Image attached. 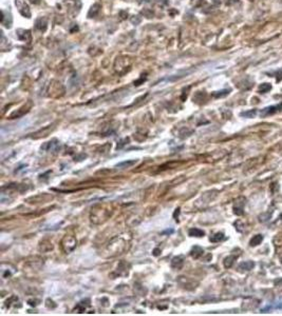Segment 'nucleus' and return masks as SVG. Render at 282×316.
<instances>
[{
	"mask_svg": "<svg viewBox=\"0 0 282 316\" xmlns=\"http://www.w3.org/2000/svg\"><path fill=\"white\" fill-rule=\"evenodd\" d=\"M16 6L19 9V13H20L23 17L30 18L31 17V11H30V7L26 2H23L22 0H16Z\"/></svg>",
	"mask_w": 282,
	"mask_h": 316,
	"instance_id": "2",
	"label": "nucleus"
},
{
	"mask_svg": "<svg viewBox=\"0 0 282 316\" xmlns=\"http://www.w3.org/2000/svg\"><path fill=\"white\" fill-rule=\"evenodd\" d=\"M131 22L137 26V24H138L141 22V17L140 16H133L132 18H131Z\"/></svg>",
	"mask_w": 282,
	"mask_h": 316,
	"instance_id": "19",
	"label": "nucleus"
},
{
	"mask_svg": "<svg viewBox=\"0 0 282 316\" xmlns=\"http://www.w3.org/2000/svg\"><path fill=\"white\" fill-rule=\"evenodd\" d=\"M203 253H204L203 249L200 248V247H198V246H195L194 248H192V250L190 251V255H191L192 257L195 258V259L201 257V256L203 255Z\"/></svg>",
	"mask_w": 282,
	"mask_h": 316,
	"instance_id": "10",
	"label": "nucleus"
},
{
	"mask_svg": "<svg viewBox=\"0 0 282 316\" xmlns=\"http://www.w3.org/2000/svg\"><path fill=\"white\" fill-rule=\"evenodd\" d=\"M237 259V256H228V257H226L224 259V261H223V263H224V267L225 268H231V267L234 265V263H235V260Z\"/></svg>",
	"mask_w": 282,
	"mask_h": 316,
	"instance_id": "14",
	"label": "nucleus"
},
{
	"mask_svg": "<svg viewBox=\"0 0 282 316\" xmlns=\"http://www.w3.org/2000/svg\"><path fill=\"white\" fill-rule=\"evenodd\" d=\"M256 115H257V110H256V109H253V110H248V111H246V112H242L241 113V116H243V117H246V118H254Z\"/></svg>",
	"mask_w": 282,
	"mask_h": 316,
	"instance_id": "16",
	"label": "nucleus"
},
{
	"mask_svg": "<svg viewBox=\"0 0 282 316\" xmlns=\"http://www.w3.org/2000/svg\"><path fill=\"white\" fill-rule=\"evenodd\" d=\"M30 1H31L32 3H34V4H38L39 2H40V0H30Z\"/></svg>",
	"mask_w": 282,
	"mask_h": 316,
	"instance_id": "22",
	"label": "nucleus"
},
{
	"mask_svg": "<svg viewBox=\"0 0 282 316\" xmlns=\"http://www.w3.org/2000/svg\"><path fill=\"white\" fill-rule=\"evenodd\" d=\"M279 111H282V103L277 105H271V107L263 109V110L261 111V116H268V115L275 114L276 112H279Z\"/></svg>",
	"mask_w": 282,
	"mask_h": 316,
	"instance_id": "3",
	"label": "nucleus"
},
{
	"mask_svg": "<svg viewBox=\"0 0 282 316\" xmlns=\"http://www.w3.org/2000/svg\"><path fill=\"white\" fill-rule=\"evenodd\" d=\"M35 26L37 30L44 32L47 30V26H48V19L44 18V17H40V18H38L36 20Z\"/></svg>",
	"mask_w": 282,
	"mask_h": 316,
	"instance_id": "6",
	"label": "nucleus"
},
{
	"mask_svg": "<svg viewBox=\"0 0 282 316\" xmlns=\"http://www.w3.org/2000/svg\"><path fill=\"white\" fill-rule=\"evenodd\" d=\"M100 10V4H98V3L93 4V6H91V9L89 10L88 17H89V18H93V17H95L96 15L98 14Z\"/></svg>",
	"mask_w": 282,
	"mask_h": 316,
	"instance_id": "9",
	"label": "nucleus"
},
{
	"mask_svg": "<svg viewBox=\"0 0 282 316\" xmlns=\"http://www.w3.org/2000/svg\"><path fill=\"white\" fill-rule=\"evenodd\" d=\"M236 2H238V0H229L228 3H229V4H232V3H236Z\"/></svg>",
	"mask_w": 282,
	"mask_h": 316,
	"instance_id": "23",
	"label": "nucleus"
},
{
	"mask_svg": "<svg viewBox=\"0 0 282 316\" xmlns=\"http://www.w3.org/2000/svg\"><path fill=\"white\" fill-rule=\"evenodd\" d=\"M188 234H189V236H191V237H203L205 235L204 231L200 230V229H197V228L190 229L189 232H188Z\"/></svg>",
	"mask_w": 282,
	"mask_h": 316,
	"instance_id": "11",
	"label": "nucleus"
},
{
	"mask_svg": "<svg viewBox=\"0 0 282 316\" xmlns=\"http://www.w3.org/2000/svg\"><path fill=\"white\" fill-rule=\"evenodd\" d=\"M142 14L146 15V17H147V18H151V17L153 16L152 11H149V10H147V9H145L144 11L142 12Z\"/></svg>",
	"mask_w": 282,
	"mask_h": 316,
	"instance_id": "20",
	"label": "nucleus"
},
{
	"mask_svg": "<svg viewBox=\"0 0 282 316\" xmlns=\"http://www.w3.org/2000/svg\"><path fill=\"white\" fill-rule=\"evenodd\" d=\"M135 164L134 160H131V161H124V162H121V164H117V167H118V168L130 167V165H132V164Z\"/></svg>",
	"mask_w": 282,
	"mask_h": 316,
	"instance_id": "18",
	"label": "nucleus"
},
{
	"mask_svg": "<svg viewBox=\"0 0 282 316\" xmlns=\"http://www.w3.org/2000/svg\"><path fill=\"white\" fill-rule=\"evenodd\" d=\"M280 218L282 219V214H281V215H280Z\"/></svg>",
	"mask_w": 282,
	"mask_h": 316,
	"instance_id": "25",
	"label": "nucleus"
},
{
	"mask_svg": "<svg viewBox=\"0 0 282 316\" xmlns=\"http://www.w3.org/2000/svg\"><path fill=\"white\" fill-rule=\"evenodd\" d=\"M254 267H255L254 261H251V260L242 261V263L238 266V270H240V271H251L254 269Z\"/></svg>",
	"mask_w": 282,
	"mask_h": 316,
	"instance_id": "7",
	"label": "nucleus"
},
{
	"mask_svg": "<svg viewBox=\"0 0 282 316\" xmlns=\"http://www.w3.org/2000/svg\"><path fill=\"white\" fill-rule=\"evenodd\" d=\"M212 2H214V3H216V4H220V3H221V0H212Z\"/></svg>",
	"mask_w": 282,
	"mask_h": 316,
	"instance_id": "24",
	"label": "nucleus"
},
{
	"mask_svg": "<svg viewBox=\"0 0 282 316\" xmlns=\"http://www.w3.org/2000/svg\"><path fill=\"white\" fill-rule=\"evenodd\" d=\"M225 238L224 234L222 232H218V233L214 234L211 237H210V241L211 243H219V241H222Z\"/></svg>",
	"mask_w": 282,
	"mask_h": 316,
	"instance_id": "13",
	"label": "nucleus"
},
{
	"mask_svg": "<svg viewBox=\"0 0 282 316\" xmlns=\"http://www.w3.org/2000/svg\"><path fill=\"white\" fill-rule=\"evenodd\" d=\"M231 92V90H222V91H218V92H214L212 93V96L216 98H221V97H225L227 96Z\"/></svg>",
	"mask_w": 282,
	"mask_h": 316,
	"instance_id": "17",
	"label": "nucleus"
},
{
	"mask_svg": "<svg viewBox=\"0 0 282 316\" xmlns=\"http://www.w3.org/2000/svg\"><path fill=\"white\" fill-rule=\"evenodd\" d=\"M272 309H275V310H282V297L278 298L276 302H274L272 305L266 306L265 308L261 309V312H268V311L272 310Z\"/></svg>",
	"mask_w": 282,
	"mask_h": 316,
	"instance_id": "4",
	"label": "nucleus"
},
{
	"mask_svg": "<svg viewBox=\"0 0 282 316\" xmlns=\"http://www.w3.org/2000/svg\"><path fill=\"white\" fill-rule=\"evenodd\" d=\"M275 286H277V287H280V286H282V278H279V279H277L275 280Z\"/></svg>",
	"mask_w": 282,
	"mask_h": 316,
	"instance_id": "21",
	"label": "nucleus"
},
{
	"mask_svg": "<svg viewBox=\"0 0 282 316\" xmlns=\"http://www.w3.org/2000/svg\"><path fill=\"white\" fill-rule=\"evenodd\" d=\"M76 243H77V241H76V239L73 236L67 235L61 240V248H63V250L66 253H70V252H72L75 249Z\"/></svg>",
	"mask_w": 282,
	"mask_h": 316,
	"instance_id": "1",
	"label": "nucleus"
},
{
	"mask_svg": "<svg viewBox=\"0 0 282 316\" xmlns=\"http://www.w3.org/2000/svg\"><path fill=\"white\" fill-rule=\"evenodd\" d=\"M271 90H272V85H269V83H268V82L262 83V85H259V89H258V91H259V93H260V94L268 93Z\"/></svg>",
	"mask_w": 282,
	"mask_h": 316,
	"instance_id": "15",
	"label": "nucleus"
},
{
	"mask_svg": "<svg viewBox=\"0 0 282 316\" xmlns=\"http://www.w3.org/2000/svg\"><path fill=\"white\" fill-rule=\"evenodd\" d=\"M183 265H184V259H183L182 256H177L171 260V267L174 269H181Z\"/></svg>",
	"mask_w": 282,
	"mask_h": 316,
	"instance_id": "8",
	"label": "nucleus"
},
{
	"mask_svg": "<svg viewBox=\"0 0 282 316\" xmlns=\"http://www.w3.org/2000/svg\"><path fill=\"white\" fill-rule=\"evenodd\" d=\"M262 240H263V236H262L261 234H258V235H255L253 238L251 239V241H249V244H251V247L259 246V244L262 243Z\"/></svg>",
	"mask_w": 282,
	"mask_h": 316,
	"instance_id": "12",
	"label": "nucleus"
},
{
	"mask_svg": "<svg viewBox=\"0 0 282 316\" xmlns=\"http://www.w3.org/2000/svg\"><path fill=\"white\" fill-rule=\"evenodd\" d=\"M58 144H59V142L57 141V140L53 139L52 141L47 142L46 144L43 145V147H41V150H44V151H48V152L54 151V150H56L58 148Z\"/></svg>",
	"mask_w": 282,
	"mask_h": 316,
	"instance_id": "5",
	"label": "nucleus"
}]
</instances>
